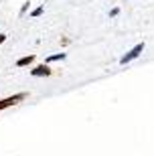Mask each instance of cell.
Instances as JSON below:
<instances>
[{
	"instance_id": "cell-1",
	"label": "cell",
	"mask_w": 154,
	"mask_h": 156,
	"mask_svg": "<svg viewBox=\"0 0 154 156\" xmlns=\"http://www.w3.org/2000/svg\"><path fill=\"white\" fill-rule=\"evenodd\" d=\"M27 98H29V93L23 91V93H14V95H8V98L0 99V112L8 110V108H12V105H16V104H20V101H24Z\"/></svg>"
},
{
	"instance_id": "cell-4",
	"label": "cell",
	"mask_w": 154,
	"mask_h": 156,
	"mask_svg": "<svg viewBox=\"0 0 154 156\" xmlns=\"http://www.w3.org/2000/svg\"><path fill=\"white\" fill-rule=\"evenodd\" d=\"M34 61V55H29V57H23L16 61V67H24V65H30Z\"/></svg>"
},
{
	"instance_id": "cell-3",
	"label": "cell",
	"mask_w": 154,
	"mask_h": 156,
	"mask_svg": "<svg viewBox=\"0 0 154 156\" xmlns=\"http://www.w3.org/2000/svg\"><path fill=\"white\" fill-rule=\"evenodd\" d=\"M142 49H144V45H138L136 49H134V51L130 53V55H126V57H122V61H120V63H122V65H126L128 61H132V59H136L138 55H140V51H142Z\"/></svg>"
},
{
	"instance_id": "cell-5",
	"label": "cell",
	"mask_w": 154,
	"mask_h": 156,
	"mask_svg": "<svg viewBox=\"0 0 154 156\" xmlns=\"http://www.w3.org/2000/svg\"><path fill=\"white\" fill-rule=\"evenodd\" d=\"M2 41H4V35H0V43H2Z\"/></svg>"
},
{
	"instance_id": "cell-2",
	"label": "cell",
	"mask_w": 154,
	"mask_h": 156,
	"mask_svg": "<svg viewBox=\"0 0 154 156\" xmlns=\"http://www.w3.org/2000/svg\"><path fill=\"white\" fill-rule=\"evenodd\" d=\"M53 71L49 65H39V67H34V69H30V75L33 77H49Z\"/></svg>"
}]
</instances>
